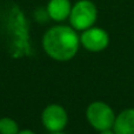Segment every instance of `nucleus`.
I'll list each match as a JSON object with an SVG mask.
<instances>
[{
  "label": "nucleus",
  "mask_w": 134,
  "mask_h": 134,
  "mask_svg": "<svg viewBox=\"0 0 134 134\" xmlns=\"http://www.w3.org/2000/svg\"><path fill=\"white\" fill-rule=\"evenodd\" d=\"M80 38L72 26L58 25L51 27L42 38L44 49L52 59L58 61L71 60L76 54Z\"/></svg>",
  "instance_id": "nucleus-1"
},
{
  "label": "nucleus",
  "mask_w": 134,
  "mask_h": 134,
  "mask_svg": "<svg viewBox=\"0 0 134 134\" xmlns=\"http://www.w3.org/2000/svg\"><path fill=\"white\" fill-rule=\"evenodd\" d=\"M68 19L74 30L85 31L95 24L98 19V8L91 0H79L72 5Z\"/></svg>",
  "instance_id": "nucleus-2"
},
{
  "label": "nucleus",
  "mask_w": 134,
  "mask_h": 134,
  "mask_svg": "<svg viewBox=\"0 0 134 134\" xmlns=\"http://www.w3.org/2000/svg\"><path fill=\"white\" fill-rule=\"evenodd\" d=\"M86 118L94 130L101 132L113 128L116 115L113 108L106 102L94 101L86 109Z\"/></svg>",
  "instance_id": "nucleus-3"
},
{
  "label": "nucleus",
  "mask_w": 134,
  "mask_h": 134,
  "mask_svg": "<svg viewBox=\"0 0 134 134\" xmlns=\"http://www.w3.org/2000/svg\"><path fill=\"white\" fill-rule=\"evenodd\" d=\"M80 44L90 52H101L109 45V35L104 28L92 26L82 31Z\"/></svg>",
  "instance_id": "nucleus-4"
},
{
  "label": "nucleus",
  "mask_w": 134,
  "mask_h": 134,
  "mask_svg": "<svg viewBox=\"0 0 134 134\" xmlns=\"http://www.w3.org/2000/svg\"><path fill=\"white\" fill-rule=\"evenodd\" d=\"M42 125L51 132H61L66 127L68 115L66 109L60 105H49L44 109L41 115Z\"/></svg>",
  "instance_id": "nucleus-5"
},
{
  "label": "nucleus",
  "mask_w": 134,
  "mask_h": 134,
  "mask_svg": "<svg viewBox=\"0 0 134 134\" xmlns=\"http://www.w3.org/2000/svg\"><path fill=\"white\" fill-rule=\"evenodd\" d=\"M72 4L69 0H49L46 6L48 18L54 21H64L69 18Z\"/></svg>",
  "instance_id": "nucleus-6"
},
{
  "label": "nucleus",
  "mask_w": 134,
  "mask_h": 134,
  "mask_svg": "<svg viewBox=\"0 0 134 134\" xmlns=\"http://www.w3.org/2000/svg\"><path fill=\"white\" fill-rule=\"evenodd\" d=\"M113 131L115 134H134V108H126L116 115Z\"/></svg>",
  "instance_id": "nucleus-7"
},
{
  "label": "nucleus",
  "mask_w": 134,
  "mask_h": 134,
  "mask_svg": "<svg viewBox=\"0 0 134 134\" xmlns=\"http://www.w3.org/2000/svg\"><path fill=\"white\" fill-rule=\"evenodd\" d=\"M18 124L11 118L0 119V134H18Z\"/></svg>",
  "instance_id": "nucleus-8"
},
{
  "label": "nucleus",
  "mask_w": 134,
  "mask_h": 134,
  "mask_svg": "<svg viewBox=\"0 0 134 134\" xmlns=\"http://www.w3.org/2000/svg\"><path fill=\"white\" fill-rule=\"evenodd\" d=\"M100 134H115V132L112 130H106V131H101Z\"/></svg>",
  "instance_id": "nucleus-9"
},
{
  "label": "nucleus",
  "mask_w": 134,
  "mask_h": 134,
  "mask_svg": "<svg viewBox=\"0 0 134 134\" xmlns=\"http://www.w3.org/2000/svg\"><path fill=\"white\" fill-rule=\"evenodd\" d=\"M18 134H35V133L30 130H24V131H21V132H19Z\"/></svg>",
  "instance_id": "nucleus-10"
},
{
  "label": "nucleus",
  "mask_w": 134,
  "mask_h": 134,
  "mask_svg": "<svg viewBox=\"0 0 134 134\" xmlns=\"http://www.w3.org/2000/svg\"><path fill=\"white\" fill-rule=\"evenodd\" d=\"M52 134H65V133H63V132H52Z\"/></svg>",
  "instance_id": "nucleus-11"
}]
</instances>
